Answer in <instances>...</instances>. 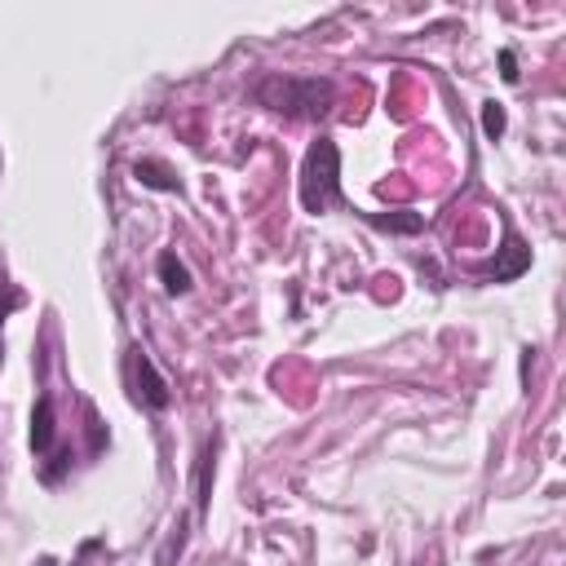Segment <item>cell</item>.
Listing matches in <instances>:
<instances>
[{
  "mask_svg": "<svg viewBox=\"0 0 566 566\" xmlns=\"http://www.w3.org/2000/svg\"><path fill=\"white\" fill-rule=\"evenodd\" d=\"M332 80H310V75H265L256 84V102L279 111V115H301V119H318L332 111Z\"/></svg>",
  "mask_w": 566,
  "mask_h": 566,
  "instance_id": "6da1fadb",
  "label": "cell"
},
{
  "mask_svg": "<svg viewBox=\"0 0 566 566\" xmlns=\"http://www.w3.org/2000/svg\"><path fill=\"white\" fill-rule=\"evenodd\" d=\"M301 203L305 212H327L332 203H340V150L332 137H318L310 150H305V164H301Z\"/></svg>",
  "mask_w": 566,
  "mask_h": 566,
  "instance_id": "7a4b0ae2",
  "label": "cell"
},
{
  "mask_svg": "<svg viewBox=\"0 0 566 566\" xmlns=\"http://www.w3.org/2000/svg\"><path fill=\"white\" fill-rule=\"evenodd\" d=\"M128 367H133V376H137V398H142L150 411H164V407H168V380L155 371V363H150L142 349H133Z\"/></svg>",
  "mask_w": 566,
  "mask_h": 566,
  "instance_id": "3957f363",
  "label": "cell"
},
{
  "mask_svg": "<svg viewBox=\"0 0 566 566\" xmlns=\"http://www.w3.org/2000/svg\"><path fill=\"white\" fill-rule=\"evenodd\" d=\"M526 265H531V248H526L517 234H509V239H504V248H500V261L482 265L478 274H482V279H495V283H509V279H517Z\"/></svg>",
  "mask_w": 566,
  "mask_h": 566,
  "instance_id": "277c9868",
  "label": "cell"
},
{
  "mask_svg": "<svg viewBox=\"0 0 566 566\" xmlns=\"http://www.w3.org/2000/svg\"><path fill=\"white\" fill-rule=\"evenodd\" d=\"M53 438H57L53 398L40 394V398H35V411H31V451H35V455H49V451H53Z\"/></svg>",
  "mask_w": 566,
  "mask_h": 566,
  "instance_id": "5b68a950",
  "label": "cell"
},
{
  "mask_svg": "<svg viewBox=\"0 0 566 566\" xmlns=\"http://www.w3.org/2000/svg\"><path fill=\"white\" fill-rule=\"evenodd\" d=\"M133 172H137V181H142V186H150V190H177L172 168H168V164H159V159H137V164H133Z\"/></svg>",
  "mask_w": 566,
  "mask_h": 566,
  "instance_id": "8992f818",
  "label": "cell"
},
{
  "mask_svg": "<svg viewBox=\"0 0 566 566\" xmlns=\"http://www.w3.org/2000/svg\"><path fill=\"white\" fill-rule=\"evenodd\" d=\"M159 279H164V287H168L172 296L190 292V270L177 261V252H164V256H159Z\"/></svg>",
  "mask_w": 566,
  "mask_h": 566,
  "instance_id": "52a82bcc",
  "label": "cell"
},
{
  "mask_svg": "<svg viewBox=\"0 0 566 566\" xmlns=\"http://www.w3.org/2000/svg\"><path fill=\"white\" fill-rule=\"evenodd\" d=\"M482 133H486L491 142H500V133H504V106H500V102H486V106H482Z\"/></svg>",
  "mask_w": 566,
  "mask_h": 566,
  "instance_id": "ba28073f",
  "label": "cell"
},
{
  "mask_svg": "<svg viewBox=\"0 0 566 566\" xmlns=\"http://www.w3.org/2000/svg\"><path fill=\"white\" fill-rule=\"evenodd\" d=\"M371 226H380V230H402V234H416L424 221H420L416 212H407V217H371Z\"/></svg>",
  "mask_w": 566,
  "mask_h": 566,
  "instance_id": "9c48e42d",
  "label": "cell"
},
{
  "mask_svg": "<svg viewBox=\"0 0 566 566\" xmlns=\"http://www.w3.org/2000/svg\"><path fill=\"white\" fill-rule=\"evenodd\" d=\"M500 75H504L509 84H517V57H513V49L500 53Z\"/></svg>",
  "mask_w": 566,
  "mask_h": 566,
  "instance_id": "30bf717a",
  "label": "cell"
}]
</instances>
